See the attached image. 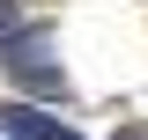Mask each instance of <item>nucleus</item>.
Instances as JSON below:
<instances>
[{
	"label": "nucleus",
	"instance_id": "obj_1",
	"mask_svg": "<svg viewBox=\"0 0 148 140\" xmlns=\"http://www.w3.org/2000/svg\"><path fill=\"white\" fill-rule=\"evenodd\" d=\"M0 67L15 74L30 96H67V67L45 52V37H37V30H30V37H15V44H0Z\"/></svg>",
	"mask_w": 148,
	"mask_h": 140
},
{
	"label": "nucleus",
	"instance_id": "obj_2",
	"mask_svg": "<svg viewBox=\"0 0 148 140\" xmlns=\"http://www.w3.org/2000/svg\"><path fill=\"white\" fill-rule=\"evenodd\" d=\"M0 133L8 140H82L67 118H52V111H37V103H0Z\"/></svg>",
	"mask_w": 148,
	"mask_h": 140
},
{
	"label": "nucleus",
	"instance_id": "obj_3",
	"mask_svg": "<svg viewBox=\"0 0 148 140\" xmlns=\"http://www.w3.org/2000/svg\"><path fill=\"white\" fill-rule=\"evenodd\" d=\"M30 30H37V15H30V7L0 0V44H15V37H30Z\"/></svg>",
	"mask_w": 148,
	"mask_h": 140
}]
</instances>
